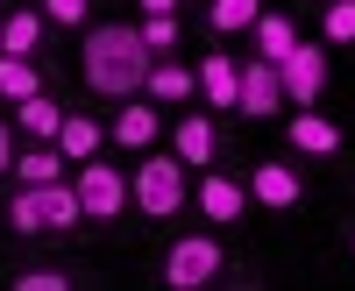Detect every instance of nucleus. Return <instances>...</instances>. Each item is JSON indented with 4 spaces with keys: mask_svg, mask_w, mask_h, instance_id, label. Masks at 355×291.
Masks as SVG:
<instances>
[{
    "mask_svg": "<svg viewBox=\"0 0 355 291\" xmlns=\"http://www.w3.org/2000/svg\"><path fill=\"white\" fill-rule=\"evenodd\" d=\"M135 36H142V50H150V57H171L185 28H178V15H142V28H135Z\"/></svg>",
    "mask_w": 355,
    "mask_h": 291,
    "instance_id": "23",
    "label": "nucleus"
},
{
    "mask_svg": "<svg viewBox=\"0 0 355 291\" xmlns=\"http://www.w3.org/2000/svg\"><path fill=\"white\" fill-rule=\"evenodd\" d=\"M57 128H64V107H57L50 93L15 100V135H28V142H57Z\"/></svg>",
    "mask_w": 355,
    "mask_h": 291,
    "instance_id": "15",
    "label": "nucleus"
},
{
    "mask_svg": "<svg viewBox=\"0 0 355 291\" xmlns=\"http://www.w3.org/2000/svg\"><path fill=\"white\" fill-rule=\"evenodd\" d=\"M0 220H8V235H21V242H50L43 185H15V192H8V206H0Z\"/></svg>",
    "mask_w": 355,
    "mask_h": 291,
    "instance_id": "11",
    "label": "nucleus"
},
{
    "mask_svg": "<svg viewBox=\"0 0 355 291\" xmlns=\"http://www.w3.org/2000/svg\"><path fill=\"white\" fill-rule=\"evenodd\" d=\"M142 93H150L157 107H185V100L199 93V71H185V64H164V57H157V64H150V78H142Z\"/></svg>",
    "mask_w": 355,
    "mask_h": 291,
    "instance_id": "17",
    "label": "nucleus"
},
{
    "mask_svg": "<svg viewBox=\"0 0 355 291\" xmlns=\"http://www.w3.org/2000/svg\"><path fill=\"white\" fill-rule=\"evenodd\" d=\"M142 15H178V0H142Z\"/></svg>",
    "mask_w": 355,
    "mask_h": 291,
    "instance_id": "28",
    "label": "nucleus"
},
{
    "mask_svg": "<svg viewBox=\"0 0 355 291\" xmlns=\"http://www.w3.org/2000/svg\"><path fill=\"white\" fill-rule=\"evenodd\" d=\"M128 199H135V213L142 220H171V213H185V157L178 150H142V164L128 170Z\"/></svg>",
    "mask_w": 355,
    "mask_h": 291,
    "instance_id": "2",
    "label": "nucleus"
},
{
    "mask_svg": "<svg viewBox=\"0 0 355 291\" xmlns=\"http://www.w3.org/2000/svg\"><path fill=\"white\" fill-rule=\"evenodd\" d=\"M15 185H57V178H71V157L57 150V142H28V150H15V170H8Z\"/></svg>",
    "mask_w": 355,
    "mask_h": 291,
    "instance_id": "14",
    "label": "nucleus"
},
{
    "mask_svg": "<svg viewBox=\"0 0 355 291\" xmlns=\"http://www.w3.org/2000/svg\"><path fill=\"white\" fill-rule=\"evenodd\" d=\"M150 64H157V57L142 50V36H135L128 21H100V28H85L78 71H85V85H93V93H107V100H135L142 78H150Z\"/></svg>",
    "mask_w": 355,
    "mask_h": 291,
    "instance_id": "1",
    "label": "nucleus"
},
{
    "mask_svg": "<svg viewBox=\"0 0 355 291\" xmlns=\"http://www.w3.org/2000/svg\"><path fill=\"white\" fill-rule=\"evenodd\" d=\"M171 150L185 157V170H214V164H220V150H227V142H220V121H214V114H178Z\"/></svg>",
    "mask_w": 355,
    "mask_h": 291,
    "instance_id": "6",
    "label": "nucleus"
},
{
    "mask_svg": "<svg viewBox=\"0 0 355 291\" xmlns=\"http://www.w3.org/2000/svg\"><path fill=\"white\" fill-rule=\"evenodd\" d=\"M15 170V114H0V178Z\"/></svg>",
    "mask_w": 355,
    "mask_h": 291,
    "instance_id": "27",
    "label": "nucleus"
},
{
    "mask_svg": "<svg viewBox=\"0 0 355 291\" xmlns=\"http://www.w3.org/2000/svg\"><path fill=\"white\" fill-rule=\"evenodd\" d=\"M57 150H64L71 164H85V157H100V150H107V128L93 121V114H71V107H64V128H57Z\"/></svg>",
    "mask_w": 355,
    "mask_h": 291,
    "instance_id": "19",
    "label": "nucleus"
},
{
    "mask_svg": "<svg viewBox=\"0 0 355 291\" xmlns=\"http://www.w3.org/2000/svg\"><path fill=\"white\" fill-rule=\"evenodd\" d=\"M234 114H249V121H270V114H284L277 64H263V57H249V64H242V100H234Z\"/></svg>",
    "mask_w": 355,
    "mask_h": 291,
    "instance_id": "10",
    "label": "nucleus"
},
{
    "mask_svg": "<svg viewBox=\"0 0 355 291\" xmlns=\"http://www.w3.org/2000/svg\"><path fill=\"white\" fill-rule=\"evenodd\" d=\"M199 100L214 107V114H234V100H242V57L206 50L199 57Z\"/></svg>",
    "mask_w": 355,
    "mask_h": 291,
    "instance_id": "9",
    "label": "nucleus"
},
{
    "mask_svg": "<svg viewBox=\"0 0 355 291\" xmlns=\"http://www.w3.org/2000/svg\"><path fill=\"white\" fill-rule=\"evenodd\" d=\"M43 8H15L8 21H0V57H36L43 50Z\"/></svg>",
    "mask_w": 355,
    "mask_h": 291,
    "instance_id": "16",
    "label": "nucleus"
},
{
    "mask_svg": "<svg viewBox=\"0 0 355 291\" xmlns=\"http://www.w3.org/2000/svg\"><path fill=\"white\" fill-rule=\"evenodd\" d=\"M28 93H43L36 57H0V100H28Z\"/></svg>",
    "mask_w": 355,
    "mask_h": 291,
    "instance_id": "22",
    "label": "nucleus"
},
{
    "mask_svg": "<svg viewBox=\"0 0 355 291\" xmlns=\"http://www.w3.org/2000/svg\"><path fill=\"white\" fill-rule=\"evenodd\" d=\"M263 0H206V28L214 36H242V28H256Z\"/></svg>",
    "mask_w": 355,
    "mask_h": 291,
    "instance_id": "21",
    "label": "nucleus"
},
{
    "mask_svg": "<svg viewBox=\"0 0 355 291\" xmlns=\"http://www.w3.org/2000/svg\"><path fill=\"white\" fill-rule=\"evenodd\" d=\"M277 85H284V107H320V93H327V43H306L277 64Z\"/></svg>",
    "mask_w": 355,
    "mask_h": 291,
    "instance_id": "5",
    "label": "nucleus"
},
{
    "mask_svg": "<svg viewBox=\"0 0 355 291\" xmlns=\"http://www.w3.org/2000/svg\"><path fill=\"white\" fill-rule=\"evenodd\" d=\"M284 135H291V150H299V157H334V150H341V128H334L320 107H299V114L284 121Z\"/></svg>",
    "mask_w": 355,
    "mask_h": 291,
    "instance_id": "12",
    "label": "nucleus"
},
{
    "mask_svg": "<svg viewBox=\"0 0 355 291\" xmlns=\"http://www.w3.org/2000/svg\"><path fill=\"white\" fill-rule=\"evenodd\" d=\"M157 128H164L157 100H128L121 114H114V128H107V135L121 142V150H135V157H142V150H157Z\"/></svg>",
    "mask_w": 355,
    "mask_h": 291,
    "instance_id": "13",
    "label": "nucleus"
},
{
    "mask_svg": "<svg viewBox=\"0 0 355 291\" xmlns=\"http://www.w3.org/2000/svg\"><path fill=\"white\" fill-rule=\"evenodd\" d=\"M85 8L93 0H43V21L50 28H85Z\"/></svg>",
    "mask_w": 355,
    "mask_h": 291,
    "instance_id": "26",
    "label": "nucleus"
},
{
    "mask_svg": "<svg viewBox=\"0 0 355 291\" xmlns=\"http://www.w3.org/2000/svg\"><path fill=\"white\" fill-rule=\"evenodd\" d=\"M43 213H50V242H64V235H78V227H85V206H78V192H71V178H57V185H43Z\"/></svg>",
    "mask_w": 355,
    "mask_h": 291,
    "instance_id": "20",
    "label": "nucleus"
},
{
    "mask_svg": "<svg viewBox=\"0 0 355 291\" xmlns=\"http://www.w3.org/2000/svg\"><path fill=\"white\" fill-rule=\"evenodd\" d=\"M199 213L214 227H234L249 213V178H234V170H206L199 178Z\"/></svg>",
    "mask_w": 355,
    "mask_h": 291,
    "instance_id": "8",
    "label": "nucleus"
},
{
    "mask_svg": "<svg viewBox=\"0 0 355 291\" xmlns=\"http://www.w3.org/2000/svg\"><path fill=\"white\" fill-rule=\"evenodd\" d=\"M299 199H306V178H299V170H291L284 157H263V164H249V206H299Z\"/></svg>",
    "mask_w": 355,
    "mask_h": 291,
    "instance_id": "7",
    "label": "nucleus"
},
{
    "mask_svg": "<svg viewBox=\"0 0 355 291\" xmlns=\"http://www.w3.org/2000/svg\"><path fill=\"white\" fill-rule=\"evenodd\" d=\"M78 277L71 270H50V263H36V270H15V291H71Z\"/></svg>",
    "mask_w": 355,
    "mask_h": 291,
    "instance_id": "25",
    "label": "nucleus"
},
{
    "mask_svg": "<svg viewBox=\"0 0 355 291\" xmlns=\"http://www.w3.org/2000/svg\"><path fill=\"white\" fill-rule=\"evenodd\" d=\"M0 21H8V15H0Z\"/></svg>",
    "mask_w": 355,
    "mask_h": 291,
    "instance_id": "29",
    "label": "nucleus"
},
{
    "mask_svg": "<svg viewBox=\"0 0 355 291\" xmlns=\"http://www.w3.org/2000/svg\"><path fill=\"white\" fill-rule=\"evenodd\" d=\"M71 192H78V206H85V227H114V220L135 206V199H128V170L107 164V157L71 164Z\"/></svg>",
    "mask_w": 355,
    "mask_h": 291,
    "instance_id": "3",
    "label": "nucleus"
},
{
    "mask_svg": "<svg viewBox=\"0 0 355 291\" xmlns=\"http://www.w3.org/2000/svg\"><path fill=\"white\" fill-rule=\"evenodd\" d=\"M320 36H327V43H355V0H327V15H320Z\"/></svg>",
    "mask_w": 355,
    "mask_h": 291,
    "instance_id": "24",
    "label": "nucleus"
},
{
    "mask_svg": "<svg viewBox=\"0 0 355 291\" xmlns=\"http://www.w3.org/2000/svg\"><path fill=\"white\" fill-rule=\"evenodd\" d=\"M171 291H206V284H220L227 277V249L214 235H178L164 249V270H157Z\"/></svg>",
    "mask_w": 355,
    "mask_h": 291,
    "instance_id": "4",
    "label": "nucleus"
},
{
    "mask_svg": "<svg viewBox=\"0 0 355 291\" xmlns=\"http://www.w3.org/2000/svg\"><path fill=\"white\" fill-rule=\"evenodd\" d=\"M249 36H256V57H263V64H284V57L299 50V21H291V15H256Z\"/></svg>",
    "mask_w": 355,
    "mask_h": 291,
    "instance_id": "18",
    "label": "nucleus"
}]
</instances>
